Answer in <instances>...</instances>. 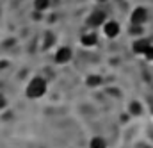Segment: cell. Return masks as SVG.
Masks as SVG:
<instances>
[{
  "mask_svg": "<svg viewBox=\"0 0 153 148\" xmlns=\"http://www.w3.org/2000/svg\"><path fill=\"white\" fill-rule=\"evenodd\" d=\"M4 105H5V98H4V96H2V95H0V109H2V107H4Z\"/></svg>",
  "mask_w": 153,
  "mask_h": 148,
  "instance_id": "cell-13",
  "label": "cell"
},
{
  "mask_svg": "<svg viewBox=\"0 0 153 148\" xmlns=\"http://www.w3.org/2000/svg\"><path fill=\"white\" fill-rule=\"evenodd\" d=\"M32 5H34V11H38V13H45V11L50 9L52 0H34Z\"/></svg>",
  "mask_w": 153,
  "mask_h": 148,
  "instance_id": "cell-9",
  "label": "cell"
},
{
  "mask_svg": "<svg viewBox=\"0 0 153 148\" xmlns=\"http://www.w3.org/2000/svg\"><path fill=\"white\" fill-rule=\"evenodd\" d=\"M80 45L84 46V48H93V46H96L98 45V34L91 29L89 32H84L82 36H80Z\"/></svg>",
  "mask_w": 153,
  "mask_h": 148,
  "instance_id": "cell-6",
  "label": "cell"
},
{
  "mask_svg": "<svg viewBox=\"0 0 153 148\" xmlns=\"http://www.w3.org/2000/svg\"><path fill=\"white\" fill-rule=\"evenodd\" d=\"M144 57H146L148 61H153V45H150V46H148V50L144 52Z\"/></svg>",
  "mask_w": 153,
  "mask_h": 148,
  "instance_id": "cell-12",
  "label": "cell"
},
{
  "mask_svg": "<svg viewBox=\"0 0 153 148\" xmlns=\"http://www.w3.org/2000/svg\"><path fill=\"white\" fill-rule=\"evenodd\" d=\"M102 75H98V73H91V75H87L85 77V86L87 87H98V86H102Z\"/></svg>",
  "mask_w": 153,
  "mask_h": 148,
  "instance_id": "cell-8",
  "label": "cell"
},
{
  "mask_svg": "<svg viewBox=\"0 0 153 148\" xmlns=\"http://www.w3.org/2000/svg\"><path fill=\"white\" fill-rule=\"evenodd\" d=\"M89 148H107V139L102 136H93L89 141Z\"/></svg>",
  "mask_w": 153,
  "mask_h": 148,
  "instance_id": "cell-10",
  "label": "cell"
},
{
  "mask_svg": "<svg viewBox=\"0 0 153 148\" xmlns=\"http://www.w3.org/2000/svg\"><path fill=\"white\" fill-rule=\"evenodd\" d=\"M130 112L137 116V114H141V112H143V109H141V105H139L137 102H134V104H130Z\"/></svg>",
  "mask_w": 153,
  "mask_h": 148,
  "instance_id": "cell-11",
  "label": "cell"
},
{
  "mask_svg": "<svg viewBox=\"0 0 153 148\" xmlns=\"http://www.w3.org/2000/svg\"><path fill=\"white\" fill-rule=\"evenodd\" d=\"M71 59H73V50H71L70 46L61 45V46L55 48V52H53V61H55V64L64 66V64H68Z\"/></svg>",
  "mask_w": 153,
  "mask_h": 148,
  "instance_id": "cell-3",
  "label": "cell"
},
{
  "mask_svg": "<svg viewBox=\"0 0 153 148\" xmlns=\"http://www.w3.org/2000/svg\"><path fill=\"white\" fill-rule=\"evenodd\" d=\"M107 20H109V18H107V13H105L103 9H93V11L85 16V25L94 31V29L102 27Z\"/></svg>",
  "mask_w": 153,
  "mask_h": 148,
  "instance_id": "cell-2",
  "label": "cell"
},
{
  "mask_svg": "<svg viewBox=\"0 0 153 148\" xmlns=\"http://www.w3.org/2000/svg\"><path fill=\"white\" fill-rule=\"evenodd\" d=\"M150 45H152V43H150L148 39H143V37H141V39H137V41H134V46H132V48H134V52H135V54L144 55V52L148 50V46H150Z\"/></svg>",
  "mask_w": 153,
  "mask_h": 148,
  "instance_id": "cell-7",
  "label": "cell"
},
{
  "mask_svg": "<svg viewBox=\"0 0 153 148\" xmlns=\"http://www.w3.org/2000/svg\"><path fill=\"white\" fill-rule=\"evenodd\" d=\"M146 20H148V11H146L144 7H135V9L132 11V14H130V23H132L134 27L144 25Z\"/></svg>",
  "mask_w": 153,
  "mask_h": 148,
  "instance_id": "cell-4",
  "label": "cell"
},
{
  "mask_svg": "<svg viewBox=\"0 0 153 148\" xmlns=\"http://www.w3.org/2000/svg\"><path fill=\"white\" fill-rule=\"evenodd\" d=\"M102 31H103L105 37H109V39H114V37L119 36V32H121V27H119V23H117L116 20H107V22L102 25Z\"/></svg>",
  "mask_w": 153,
  "mask_h": 148,
  "instance_id": "cell-5",
  "label": "cell"
},
{
  "mask_svg": "<svg viewBox=\"0 0 153 148\" xmlns=\"http://www.w3.org/2000/svg\"><path fill=\"white\" fill-rule=\"evenodd\" d=\"M46 91H48V82H46L41 75H34V77L27 82V86H25V96L30 98V100H39V98H43V96L46 95Z\"/></svg>",
  "mask_w": 153,
  "mask_h": 148,
  "instance_id": "cell-1",
  "label": "cell"
},
{
  "mask_svg": "<svg viewBox=\"0 0 153 148\" xmlns=\"http://www.w3.org/2000/svg\"><path fill=\"white\" fill-rule=\"evenodd\" d=\"M150 107H152V112H153V100L150 102Z\"/></svg>",
  "mask_w": 153,
  "mask_h": 148,
  "instance_id": "cell-14",
  "label": "cell"
}]
</instances>
